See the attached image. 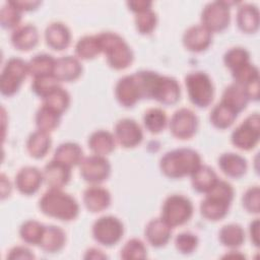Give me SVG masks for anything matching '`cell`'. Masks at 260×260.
Wrapping results in <instances>:
<instances>
[{"label": "cell", "mask_w": 260, "mask_h": 260, "mask_svg": "<svg viewBox=\"0 0 260 260\" xmlns=\"http://www.w3.org/2000/svg\"><path fill=\"white\" fill-rule=\"evenodd\" d=\"M115 95L119 104L125 108L133 107L142 99L139 84L134 73L125 75L118 80L115 87Z\"/></svg>", "instance_id": "15"}, {"label": "cell", "mask_w": 260, "mask_h": 260, "mask_svg": "<svg viewBox=\"0 0 260 260\" xmlns=\"http://www.w3.org/2000/svg\"><path fill=\"white\" fill-rule=\"evenodd\" d=\"M21 13L16 6H14L10 1H7L0 10V23L4 28L15 29L19 26L21 20Z\"/></svg>", "instance_id": "41"}, {"label": "cell", "mask_w": 260, "mask_h": 260, "mask_svg": "<svg viewBox=\"0 0 260 260\" xmlns=\"http://www.w3.org/2000/svg\"><path fill=\"white\" fill-rule=\"evenodd\" d=\"M58 85H59V81L54 76V74H48V75L34 77V80L31 83V89L36 94H38L43 99L50 91L56 88Z\"/></svg>", "instance_id": "45"}, {"label": "cell", "mask_w": 260, "mask_h": 260, "mask_svg": "<svg viewBox=\"0 0 260 260\" xmlns=\"http://www.w3.org/2000/svg\"><path fill=\"white\" fill-rule=\"evenodd\" d=\"M98 36H83L75 44V54L78 59L89 60L101 54Z\"/></svg>", "instance_id": "36"}, {"label": "cell", "mask_w": 260, "mask_h": 260, "mask_svg": "<svg viewBox=\"0 0 260 260\" xmlns=\"http://www.w3.org/2000/svg\"><path fill=\"white\" fill-rule=\"evenodd\" d=\"M237 24L246 34H253L259 27V10L251 3H242L237 10Z\"/></svg>", "instance_id": "24"}, {"label": "cell", "mask_w": 260, "mask_h": 260, "mask_svg": "<svg viewBox=\"0 0 260 260\" xmlns=\"http://www.w3.org/2000/svg\"><path fill=\"white\" fill-rule=\"evenodd\" d=\"M41 211L47 216L64 221H70L77 217L79 205L76 199L61 189L49 188L39 200Z\"/></svg>", "instance_id": "1"}, {"label": "cell", "mask_w": 260, "mask_h": 260, "mask_svg": "<svg viewBox=\"0 0 260 260\" xmlns=\"http://www.w3.org/2000/svg\"><path fill=\"white\" fill-rule=\"evenodd\" d=\"M39 43L38 28L30 23L22 24L13 29L11 34V44L19 51H29Z\"/></svg>", "instance_id": "22"}, {"label": "cell", "mask_w": 260, "mask_h": 260, "mask_svg": "<svg viewBox=\"0 0 260 260\" xmlns=\"http://www.w3.org/2000/svg\"><path fill=\"white\" fill-rule=\"evenodd\" d=\"M43 105L50 107L62 115L70 105V95L66 89L58 85L43 98Z\"/></svg>", "instance_id": "37"}, {"label": "cell", "mask_w": 260, "mask_h": 260, "mask_svg": "<svg viewBox=\"0 0 260 260\" xmlns=\"http://www.w3.org/2000/svg\"><path fill=\"white\" fill-rule=\"evenodd\" d=\"M190 176L194 190L200 193H207L218 180L214 170L205 165H200Z\"/></svg>", "instance_id": "28"}, {"label": "cell", "mask_w": 260, "mask_h": 260, "mask_svg": "<svg viewBox=\"0 0 260 260\" xmlns=\"http://www.w3.org/2000/svg\"><path fill=\"white\" fill-rule=\"evenodd\" d=\"M44 182L43 172L32 166L21 168L15 176V187L23 195L35 194Z\"/></svg>", "instance_id": "18"}, {"label": "cell", "mask_w": 260, "mask_h": 260, "mask_svg": "<svg viewBox=\"0 0 260 260\" xmlns=\"http://www.w3.org/2000/svg\"><path fill=\"white\" fill-rule=\"evenodd\" d=\"M218 166L222 173L231 178L242 177L248 168L247 160L235 152H224L218 157Z\"/></svg>", "instance_id": "26"}, {"label": "cell", "mask_w": 260, "mask_h": 260, "mask_svg": "<svg viewBox=\"0 0 260 260\" xmlns=\"http://www.w3.org/2000/svg\"><path fill=\"white\" fill-rule=\"evenodd\" d=\"M81 73L82 65L77 57L67 55L56 59L53 74L59 82L74 81Z\"/></svg>", "instance_id": "20"}, {"label": "cell", "mask_w": 260, "mask_h": 260, "mask_svg": "<svg viewBox=\"0 0 260 260\" xmlns=\"http://www.w3.org/2000/svg\"><path fill=\"white\" fill-rule=\"evenodd\" d=\"M56 59L49 54L42 53L35 55L28 62V73L32 77L53 74Z\"/></svg>", "instance_id": "35"}, {"label": "cell", "mask_w": 260, "mask_h": 260, "mask_svg": "<svg viewBox=\"0 0 260 260\" xmlns=\"http://www.w3.org/2000/svg\"><path fill=\"white\" fill-rule=\"evenodd\" d=\"M96 36L101 52L106 55L110 67L122 70L132 64L134 59L133 51L120 35L113 31H103Z\"/></svg>", "instance_id": "4"}, {"label": "cell", "mask_w": 260, "mask_h": 260, "mask_svg": "<svg viewBox=\"0 0 260 260\" xmlns=\"http://www.w3.org/2000/svg\"><path fill=\"white\" fill-rule=\"evenodd\" d=\"M32 252L24 246H15L7 254V259H34Z\"/></svg>", "instance_id": "48"}, {"label": "cell", "mask_w": 260, "mask_h": 260, "mask_svg": "<svg viewBox=\"0 0 260 260\" xmlns=\"http://www.w3.org/2000/svg\"><path fill=\"white\" fill-rule=\"evenodd\" d=\"M53 158L72 168L81 162L83 159V151L79 144L75 142H64L56 148Z\"/></svg>", "instance_id": "31"}, {"label": "cell", "mask_w": 260, "mask_h": 260, "mask_svg": "<svg viewBox=\"0 0 260 260\" xmlns=\"http://www.w3.org/2000/svg\"><path fill=\"white\" fill-rule=\"evenodd\" d=\"M107 255L100 249L89 248L84 254V259H106Z\"/></svg>", "instance_id": "53"}, {"label": "cell", "mask_w": 260, "mask_h": 260, "mask_svg": "<svg viewBox=\"0 0 260 260\" xmlns=\"http://www.w3.org/2000/svg\"><path fill=\"white\" fill-rule=\"evenodd\" d=\"M80 176L84 181L98 185L106 181L111 174V165L104 155L92 154L83 157L79 164Z\"/></svg>", "instance_id": "12"}, {"label": "cell", "mask_w": 260, "mask_h": 260, "mask_svg": "<svg viewBox=\"0 0 260 260\" xmlns=\"http://www.w3.org/2000/svg\"><path fill=\"white\" fill-rule=\"evenodd\" d=\"M260 190L258 186H252L246 190L242 197L244 208L250 213H259L260 210Z\"/></svg>", "instance_id": "47"}, {"label": "cell", "mask_w": 260, "mask_h": 260, "mask_svg": "<svg viewBox=\"0 0 260 260\" xmlns=\"http://www.w3.org/2000/svg\"><path fill=\"white\" fill-rule=\"evenodd\" d=\"M20 11H31L35 10L42 2L38 0H13L10 1Z\"/></svg>", "instance_id": "50"}, {"label": "cell", "mask_w": 260, "mask_h": 260, "mask_svg": "<svg viewBox=\"0 0 260 260\" xmlns=\"http://www.w3.org/2000/svg\"><path fill=\"white\" fill-rule=\"evenodd\" d=\"M232 75L235 83H238L243 87L259 80L258 68L251 62L232 70Z\"/></svg>", "instance_id": "40"}, {"label": "cell", "mask_w": 260, "mask_h": 260, "mask_svg": "<svg viewBox=\"0 0 260 260\" xmlns=\"http://www.w3.org/2000/svg\"><path fill=\"white\" fill-rule=\"evenodd\" d=\"M87 144L93 154L105 156L115 149L116 138L111 132L101 129L92 132L89 135Z\"/></svg>", "instance_id": "27"}, {"label": "cell", "mask_w": 260, "mask_h": 260, "mask_svg": "<svg viewBox=\"0 0 260 260\" xmlns=\"http://www.w3.org/2000/svg\"><path fill=\"white\" fill-rule=\"evenodd\" d=\"M181 87L179 82L171 76L160 75L155 72L149 92V99H153L162 105H174L180 100Z\"/></svg>", "instance_id": "11"}, {"label": "cell", "mask_w": 260, "mask_h": 260, "mask_svg": "<svg viewBox=\"0 0 260 260\" xmlns=\"http://www.w3.org/2000/svg\"><path fill=\"white\" fill-rule=\"evenodd\" d=\"M192 201L181 194L168 196L161 206L160 217L172 228L182 225L189 221L193 214Z\"/></svg>", "instance_id": "6"}, {"label": "cell", "mask_w": 260, "mask_h": 260, "mask_svg": "<svg viewBox=\"0 0 260 260\" xmlns=\"http://www.w3.org/2000/svg\"><path fill=\"white\" fill-rule=\"evenodd\" d=\"M134 22L138 32L141 35H149L155 28L157 23V16L152 9H148L135 14Z\"/></svg>", "instance_id": "44"}, {"label": "cell", "mask_w": 260, "mask_h": 260, "mask_svg": "<svg viewBox=\"0 0 260 260\" xmlns=\"http://www.w3.org/2000/svg\"><path fill=\"white\" fill-rule=\"evenodd\" d=\"M51 136L48 132L37 130L29 134L26 140V150L35 158L44 157L51 147Z\"/></svg>", "instance_id": "29"}, {"label": "cell", "mask_w": 260, "mask_h": 260, "mask_svg": "<svg viewBox=\"0 0 260 260\" xmlns=\"http://www.w3.org/2000/svg\"><path fill=\"white\" fill-rule=\"evenodd\" d=\"M91 233L95 242L106 247H112L121 241L124 225L118 217L104 215L93 222Z\"/></svg>", "instance_id": "8"}, {"label": "cell", "mask_w": 260, "mask_h": 260, "mask_svg": "<svg viewBox=\"0 0 260 260\" xmlns=\"http://www.w3.org/2000/svg\"><path fill=\"white\" fill-rule=\"evenodd\" d=\"M219 242L231 249L240 247L245 241V232L238 223H229L223 225L218 233Z\"/></svg>", "instance_id": "34"}, {"label": "cell", "mask_w": 260, "mask_h": 260, "mask_svg": "<svg viewBox=\"0 0 260 260\" xmlns=\"http://www.w3.org/2000/svg\"><path fill=\"white\" fill-rule=\"evenodd\" d=\"M223 62L228 68L232 70L250 62L249 52L242 47H234L229 49L223 55Z\"/></svg>", "instance_id": "43"}, {"label": "cell", "mask_w": 260, "mask_h": 260, "mask_svg": "<svg viewBox=\"0 0 260 260\" xmlns=\"http://www.w3.org/2000/svg\"><path fill=\"white\" fill-rule=\"evenodd\" d=\"M220 101L239 114L247 107L250 100L244 87L234 82L224 88Z\"/></svg>", "instance_id": "30"}, {"label": "cell", "mask_w": 260, "mask_h": 260, "mask_svg": "<svg viewBox=\"0 0 260 260\" xmlns=\"http://www.w3.org/2000/svg\"><path fill=\"white\" fill-rule=\"evenodd\" d=\"M231 4L233 3L228 1H213L207 3L201 11V24L211 34L225 29L231 20Z\"/></svg>", "instance_id": "9"}, {"label": "cell", "mask_w": 260, "mask_h": 260, "mask_svg": "<svg viewBox=\"0 0 260 260\" xmlns=\"http://www.w3.org/2000/svg\"><path fill=\"white\" fill-rule=\"evenodd\" d=\"M43 177L49 188L62 189L70 181L71 167L53 158L44 167Z\"/></svg>", "instance_id": "17"}, {"label": "cell", "mask_w": 260, "mask_h": 260, "mask_svg": "<svg viewBox=\"0 0 260 260\" xmlns=\"http://www.w3.org/2000/svg\"><path fill=\"white\" fill-rule=\"evenodd\" d=\"M168 123L167 114L162 109L151 108L148 109L143 115V124L146 130L152 134L162 131Z\"/></svg>", "instance_id": "39"}, {"label": "cell", "mask_w": 260, "mask_h": 260, "mask_svg": "<svg viewBox=\"0 0 260 260\" xmlns=\"http://www.w3.org/2000/svg\"><path fill=\"white\" fill-rule=\"evenodd\" d=\"M169 127L175 137L179 139H189L198 129V118L192 110L181 108L171 117Z\"/></svg>", "instance_id": "13"}, {"label": "cell", "mask_w": 260, "mask_h": 260, "mask_svg": "<svg viewBox=\"0 0 260 260\" xmlns=\"http://www.w3.org/2000/svg\"><path fill=\"white\" fill-rule=\"evenodd\" d=\"M0 179H1V199H4L7 196H9L11 192V184L4 174H1Z\"/></svg>", "instance_id": "52"}, {"label": "cell", "mask_w": 260, "mask_h": 260, "mask_svg": "<svg viewBox=\"0 0 260 260\" xmlns=\"http://www.w3.org/2000/svg\"><path fill=\"white\" fill-rule=\"evenodd\" d=\"M237 117L238 113L220 101L212 108L209 120L214 127L218 129H226L234 124Z\"/></svg>", "instance_id": "32"}, {"label": "cell", "mask_w": 260, "mask_h": 260, "mask_svg": "<svg viewBox=\"0 0 260 260\" xmlns=\"http://www.w3.org/2000/svg\"><path fill=\"white\" fill-rule=\"evenodd\" d=\"M83 203L90 212H100L109 207L111 203V194L106 188L99 185H92L84 190Z\"/></svg>", "instance_id": "23"}, {"label": "cell", "mask_w": 260, "mask_h": 260, "mask_svg": "<svg viewBox=\"0 0 260 260\" xmlns=\"http://www.w3.org/2000/svg\"><path fill=\"white\" fill-rule=\"evenodd\" d=\"M28 74V65L18 57L9 58L1 72L0 91L3 95L10 96L18 91L22 81Z\"/></svg>", "instance_id": "7"}, {"label": "cell", "mask_w": 260, "mask_h": 260, "mask_svg": "<svg viewBox=\"0 0 260 260\" xmlns=\"http://www.w3.org/2000/svg\"><path fill=\"white\" fill-rule=\"evenodd\" d=\"M120 256L125 260L144 259L147 256V249L141 240L133 238L127 241L122 247Z\"/></svg>", "instance_id": "42"}, {"label": "cell", "mask_w": 260, "mask_h": 260, "mask_svg": "<svg viewBox=\"0 0 260 260\" xmlns=\"http://www.w3.org/2000/svg\"><path fill=\"white\" fill-rule=\"evenodd\" d=\"M259 219L255 218L249 225V233L251 242L255 247H259Z\"/></svg>", "instance_id": "51"}, {"label": "cell", "mask_w": 260, "mask_h": 260, "mask_svg": "<svg viewBox=\"0 0 260 260\" xmlns=\"http://www.w3.org/2000/svg\"><path fill=\"white\" fill-rule=\"evenodd\" d=\"M61 116L62 115L56 112L55 110L42 104V106L38 109L35 117L38 130L45 131L48 133L53 131L59 126Z\"/></svg>", "instance_id": "33"}, {"label": "cell", "mask_w": 260, "mask_h": 260, "mask_svg": "<svg viewBox=\"0 0 260 260\" xmlns=\"http://www.w3.org/2000/svg\"><path fill=\"white\" fill-rule=\"evenodd\" d=\"M182 41L188 51L198 53L206 50L210 46L212 35L201 23L193 24L184 31Z\"/></svg>", "instance_id": "16"}, {"label": "cell", "mask_w": 260, "mask_h": 260, "mask_svg": "<svg viewBox=\"0 0 260 260\" xmlns=\"http://www.w3.org/2000/svg\"><path fill=\"white\" fill-rule=\"evenodd\" d=\"M175 246L180 253L185 255L191 254L198 246V238L191 232L180 233L175 239Z\"/></svg>", "instance_id": "46"}, {"label": "cell", "mask_w": 260, "mask_h": 260, "mask_svg": "<svg viewBox=\"0 0 260 260\" xmlns=\"http://www.w3.org/2000/svg\"><path fill=\"white\" fill-rule=\"evenodd\" d=\"M114 132L117 142L125 148L137 146L143 138V132L140 125L130 118L119 120L115 125Z\"/></svg>", "instance_id": "14"}, {"label": "cell", "mask_w": 260, "mask_h": 260, "mask_svg": "<svg viewBox=\"0 0 260 260\" xmlns=\"http://www.w3.org/2000/svg\"><path fill=\"white\" fill-rule=\"evenodd\" d=\"M146 241L155 248L164 247L168 244L172 236V226L161 217L150 219L144 229Z\"/></svg>", "instance_id": "19"}, {"label": "cell", "mask_w": 260, "mask_h": 260, "mask_svg": "<svg viewBox=\"0 0 260 260\" xmlns=\"http://www.w3.org/2000/svg\"><path fill=\"white\" fill-rule=\"evenodd\" d=\"M127 6L131 11H133L135 14L140 13L142 11L151 9L152 2L148 0H135V1H128Z\"/></svg>", "instance_id": "49"}, {"label": "cell", "mask_w": 260, "mask_h": 260, "mask_svg": "<svg viewBox=\"0 0 260 260\" xmlns=\"http://www.w3.org/2000/svg\"><path fill=\"white\" fill-rule=\"evenodd\" d=\"M201 165L199 153L191 148H177L166 152L160 160L159 168L169 178L180 179L190 176Z\"/></svg>", "instance_id": "2"}, {"label": "cell", "mask_w": 260, "mask_h": 260, "mask_svg": "<svg viewBox=\"0 0 260 260\" xmlns=\"http://www.w3.org/2000/svg\"><path fill=\"white\" fill-rule=\"evenodd\" d=\"M45 226L40 221L28 219L24 221L19 228V236L21 240L29 245H40L44 235Z\"/></svg>", "instance_id": "38"}, {"label": "cell", "mask_w": 260, "mask_h": 260, "mask_svg": "<svg viewBox=\"0 0 260 260\" xmlns=\"http://www.w3.org/2000/svg\"><path fill=\"white\" fill-rule=\"evenodd\" d=\"M234 194L233 186L228 181L218 179L200 203L202 216L209 220H219L223 218L229 212Z\"/></svg>", "instance_id": "3"}, {"label": "cell", "mask_w": 260, "mask_h": 260, "mask_svg": "<svg viewBox=\"0 0 260 260\" xmlns=\"http://www.w3.org/2000/svg\"><path fill=\"white\" fill-rule=\"evenodd\" d=\"M260 138V117L258 113L248 116L232 132V143L242 150L254 148Z\"/></svg>", "instance_id": "10"}, {"label": "cell", "mask_w": 260, "mask_h": 260, "mask_svg": "<svg viewBox=\"0 0 260 260\" xmlns=\"http://www.w3.org/2000/svg\"><path fill=\"white\" fill-rule=\"evenodd\" d=\"M66 243L64 230L57 225H46L40 247L46 253H57L63 249Z\"/></svg>", "instance_id": "25"}, {"label": "cell", "mask_w": 260, "mask_h": 260, "mask_svg": "<svg viewBox=\"0 0 260 260\" xmlns=\"http://www.w3.org/2000/svg\"><path fill=\"white\" fill-rule=\"evenodd\" d=\"M185 85L191 103L198 108L208 107L214 96V87L209 75L203 71L190 72L185 77Z\"/></svg>", "instance_id": "5"}, {"label": "cell", "mask_w": 260, "mask_h": 260, "mask_svg": "<svg viewBox=\"0 0 260 260\" xmlns=\"http://www.w3.org/2000/svg\"><path fill=\"white\" fill-rule=\"evenodd\" d=\"M47 45L56 51L66 49L71 41V32L66 24L61 21H54L48 24L45 29Z\"/></svg>", "instance_id": "21"}]
</instances>
